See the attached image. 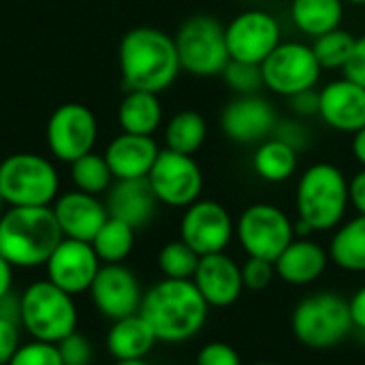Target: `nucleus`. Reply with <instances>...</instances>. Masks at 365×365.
Here are the masks:
<instances>
[{
  "instance_id": "1",
  "label": "nucleus",
  "mask_w": 365,
  "mask_h": 365,
  "mask_svg": "<svg viewBox=\"0 0 365 365\" xmlns=\"http://www.w3.org/2000/svg\"><path fill=\"white\" fill-rule=\"evenodd\" d=\"M118 62L126 90L160 94L171 88L182 73L175 38L152 26L133 28L122 36Z\"/></svg>"
},
{
  "instance_id": "2",
  "label": "nucleus",
  "mask_w": 365,
  "mask_h": 365,
  "mask_svg": "<svg viewBox=\"0 0 365 365\" xmlns=\"http://www.w3.org/2000/svg\"><path fill=\"white\" fill-rule=\"evenodd\" d=\"M139 314L148 321L158 342L182 344L205 327L210 306L192 280L163 278L143 293Z\"/></svg>"
},
{
  "instance_id": "3",
  "label": "nucleus",
  "mask_w": 365,
  "mask_h": 365,
  "mask_svg": "<svg viewBox=\"0 0 365 365\" xmlns=\"http://www.w3.org/2000/svg\"><path fill=\"white\" fill-rule=\"evenodd\" d=\"M64 240L49 207H9L0 216V255L19 269L45 265Z\"/></svg>"
},
{
  "instance_id": "4",
  "label": "nucleus",
  "mask_w": 365,
  "mask_h": 365,
  "mask_svg": "<svg viewBox=\"0 0 365 365\" xmlns=\"http://www.w3.org/2000/svg\"><path fill=\"white\" fill-rule=\"evenodd\" d=\"M349 205V180L340 167L314 163L299 175L295 190L297 220L308 225L312 233L338 229Z\"/></svg>"
},
{
  "instance_id": "5",
  "label": "nucleus",
  "mask_w": 365,
  "mask_h": 365,
  "mask_svg": "<svg viewBox=\"0 0 365 365\" xmlns=\"http://www.w3.org/2000/svg\"><path fill=\"white\" fill-rule=\"evenodd\" d=\"M353 329L349 299L331 291L304 297L291 314L295 340L312 351H327L342 344Z\"/></svg>"
},
{
  "instance_id": "6",
  "label": "nucleus",
  "mask_w": 365,
  "mask_h": 365,
  "mask_svg": "<svg viewBox=\"0 0 365 365\" xmlns=\"http://www.w3.org/2000/svg\"><path fill=\"white\" fill-rule=\"evenodd\" d=\"M21 327L32 340L58 344L77 331V306L73 295L49 280L32 282L21 295Z\"/></svg>"
},
{
  "instance_id": "7",
  "label": "nucleus",
  "mask_w": 365,
  "mask_h": 365,
  "mask_svg": "<svg viewBox=\"0 0 365 365\" xmlns=\"http://www.w3.org/2000/svg\"><path fill=\"white\" fill-rule=\"evenodd\" d=\"M173 38L180 66L188 75L218 77L231 60L225 26L210 13H195L184 19Z\"/></svg>"
},
{
  "instance_id": "8",
  "label": "nucleus",
  "mask_w": 365,
  "mask_h": 365,
  "mask_svg": "<svg viewBox=\"0 0 365 365\" xmlns=\"http://www.w3.org/2000/svg\"><path fill=\"white\" fill-rule=\"evenodd\" d=\"M58 188V171L45 156L19 152L0 163V195L9 207H49Z\"/></svg>"
},
{
  "instance_id": "9",
  "label": "nucleus",
  "mask_w": 365,
  "mask_h": 365,
  "mask_svg": "<svg viewBox=\"0 0 365 365\" xmlns=\"http://www.w3.org/2000/svg\"><path fill=\"white\" fill-rule=\"evenodd\" d=\"M235 237L248 257L276 263L295 240V222L274 203H252L235 220Z\"/></svg>"
},
{
  "instance_id": "10",
  "label": "nucleus",
  "mask_w": 365,
  "mask_h": 365,
  "mask_svg": "<svg viewBox=\"0 0 365 365\" xmlns=\"http://www.w3.org/2000/svg\"><path fill=\"white\" fill-rule=\"evenodd\" d=\"M263 86L278 96H293L312 90L321 79V64L312 45L302 41H282L261 64Z\"/></svg>"
},
{
  "instance_id": "11",
  "label": "nucleus",
  "mask_w": 365,
  "mask_h": 365,
  "mask_svg": "<svg viewBox=\"0 0 365 365\" xmlns=\"http://www.w3.org/2000/svg\"><path fill=\"white\" fill-rule=\"evenodd\" d=\"M148 182L158 199V203L169 207H188L201 199L203 192V171L195 156L180 154L173 150H160Z\"/></svg>"
},
{
  "instance_id": "12",
  "label": "nucleus",
  "mask_w": 365,
  "mask_h": 365,
  "mask_svg": "<svg viewBox=\"0 0 365 365\" xmlns=\"http://www.w3.org/2000/svg\"><path fill=\"white\" fill-rule=\"evenodd\" d=\"M225 32L231 60L248 64H263L265 58L282 43L280 21L263 9L237 13L225 26Z\"/></svg>"
},
{
  "instance_id": "13",
  "label": "nucleus",
  "mask_w": 365,
  "mask_h": 365,
  "mask_svg": "<svg viewBox=\"0 0 365 365\" xmlns=\"http://www.w3.org/2000/svg\"><path fill=\"white\" fill-rule=\"evenodd\" d=\"M235 237V220L229 210L212 199H199L186 207L180 222V240L199 257L227 252Z\"/></svg>"
},
{
  "instance_id": "14",
  "label": "nucleus",
  "mask_w": 365,
  "mask_h": 365,
  "mask_svg": "<svg viewBox=\"0 0 365 365\" xmlns=\"http://www.w3.org/2000/svg\"><path fill=\"white\" fill-rule=\"evenodd\" d=\"M98 137L94 113L81 103L60 105L47 122L49 152L64 163H73L92 152Z\"/></svg>"
},
{
  "instance_id": "15",
  "label": "nucleus",
  "mask_w": 365,
  "mask_h": 365,
  "mask_svg": "<svg viewBox=\"0 0 365 365\" xmlns=\"http://www.w3.org/2000/svg\"><path fill=\"white\" fill-rule=\"evenodd\" d=\"M88 293L94 308L111 323L137 314L143 302V291L137 276L122 263L101 265Z\"/></svg>"
},
{
  "instance_id": "16",
  "label": "nucleus",
  "mask_w": 365,
  "mask_h": 365,
  "mask_svg": "<svg viewBox=\"0 0 365 365\" xmlns=\"http://www.w3.org/2000/svg\"><path fill=\"white\" fill-rule=\"evenodd\" d=\"M276 124L278 113L274 105L259 94H242L220 113V128L225 137L240 145H252L269 139Z\"/></svg>"
},
{
  "instance_id": "17",
  "label": "nucleus",
  "mask_w": 365,
  "mask_h": 365,
  "mask_svg": "<svg viewBox=\"0 0 365 365\" xmlns=\"http://www.w3.org/2000/svg\"><path fill=\"white\" fill-rule=\"evenodd\" d=\"M47 280L66 291L68 295L88 293L98 269L101 259L96 257L90 242L64 237L45 263Z\"/></svg>"
},
{
  "instance_id": "18",
  "label": "nucleus",
  "mask_w": 365,
  "mask_h": 365,
  "mask_svg": "<svg viewBox=\"0 0 365 365\" xmlns=\"http://www.w3.org/2000/svg\"><path fill=\"white\" fill-rule=\"evenodd\" d=\"M319 118L338 133L355 135L365 126V88L342 77L319 90Z\"/></svg>"
},
{
  "instance_id": "19",
  "label": "nucleus",
  "mask_w": 365,
  "mask_h": 365,
  "mask_svg": "<svg viewBox=\"0 0 365 365\" xmlns=\"http://www.w3.org/2000/svg\"><path fill=\"white\" fill-rule=\"evenodd\" d=\"M192 282L210 308H229L244 293L242 265L227 252L201 257Z\"/></svg>"
},
{
  "instance_id": "20",
  "label": "nucleus",
  "mask_w": 365,
  "mask_h": 365,
  "mask_svg": "<svg viewBox=\"0 0 365 365\" xmlns=\"http://www.w3.org/2000/svg\"><path fill=\"white\" fill-rule=\"evenodd\" d=\"M51 210L62 235L79 242H92L109 218L105 203L98 197L81 190H71L58 197Z\"/></svg>"
},
{
  "instance_id": "21",
  "label": "nucleus",
  "mask_w": 365,
  "mask_h": 365,
  "mask_svg": "<svg viewBox=\"0 0 365 365\" xmlns=\"http://www.w3.org/2000/svg\"><path fill=\"white\" fill-rule=\"evenodd\" d=\"M160 154L154 137L120 133L105 150V160L113 180H141L148 178Z\"/></svg>"
},
{
  "instance_id": "22",
  "label": "nucleus",
  "mask_w": 365,
  "mask_h": 365,
  "mask_svg": "<svg viewBox=\"0 0 365 365\" xmlns=\"http://www.w3.org/2000/svg\"><path fill=\"white\" fill-rule=\"evenodd\" d=\"M105 207L111 218L124 220L133 229H141L154 218L158 199H156L148 178L115 180L111 184V188L107 190Z\"/></svg>"
},
{
  "instance_id": "23",
  "label": "nucleus",
  "mask_w": 365,
  "mask_h": 365,
  "mask_svg": "<svg viewBox=\"0 0 365 365\" xmlns=\"http://www.w3.org/2000/svg\"><path fill=\"white\" fill-rule=\"evenodd\" d=\"M274 265L276 276L282 282L291 287H306L325 274L329 265V252L310 237H295Z\"/></svg>"
},
{
  "instance_id": "24",
  "label": "nucleus",
  "mask_w": 365,
  "mask_h": 365,
  "mask_svg": "<svg viewBox=\"0 0 365 365\" xmlns=\"http://www.w3.org/2000/svg\"><path fill=\"white\" fill-rule=\"evenodd\" d=\"M156 342L152 327L139 312L113 321L107 334V351L115 361L145 359Z\"/></svg>"
},
{
  "instance_id": "25",
  "label": "nucleus",
  "mask_w": 365,
  "mask_h": 365,
  "mask_svg": "<svg viewBox=\"0 0 365 365\" xmlns=\"http://www.w3.org/2000/svg\"><path fill=\"white\" fill-rule=\"evenodd\" d=\"M118 122L122 133L152 137L163 124V105L158 94L128 90L118 107Z\"/></svg>"
},
{
  "instance_id": "26",
  "label": "nucleus",
  "mask_w": 365,
  "mask_h": 365,
  "mask_svg": "<svg viewBox=\"0 0 365 365\" xmlns=\"http://www.w3.org/2000/svg\"><path fill=\"white\" fill-rule=\"evenodd\" d=\"M297 165H299V152L278 137H269L261 141L252 156L255 173L269 184H280L291 180L297 171Z\"/></svg>"
},
{
  "instance_id": "27",
  "label": "nucleus",
  "mask_w": 365,
  "mask_h": 365,
  "mask_svg": "<svg viewBox=\"0 0 365 365\" xmlns=\"http://www.w3.org/2000/svg\"><path fill=\"white\" fill-rule=\"evenodd\" d=\"M344 4V0H293L291 19L302 34L317 38L340 28Z\"/></svg>"
},
{
  "instance_id": "28",
  "label": "nucleus",
  "mask_w": 365,
  "mask_h": 365,
  "mask_svg": "<svg viewBox=\"0 0 365 365\" xmlns=\"http://www.w3.org/2000/svg\"><path fill=\"white\" fill-rule=\"evenodd\" d=\"M329 259L336 267L351 274H365V216L342 222L329 244Z\"/></svg>"
},
{
  "instance_id": "29",
  "label": "nucleus",
  "mask_w": 365,
  "mask_h": 365,
  "mask_svg": "<svg viewBox=\"0 0 365 365\" xmlns=\"http://www.w3.org/2000/svg\"><path fill=\"white\" fill-rule=\"evenodd\" d=\"M207 139V122L199 111L184 109L171 115L165 126V145L167 150L180 154H195Z\"/></svg>"
},
{
  "instance_id": "30",
  "label": "nucleus",
  "mask_w": 365,
  "mask_h": 365,
  "mask_svg": "<svg viewBox=\"0 0 365 365\" xmlns=\"http://www.w3.org/2000/svg\"><path fill=\"white\" fill-rule=\"evenodd\" d=\"M135 231L130 225H126L124 220L118 218H107V222L101 227V231L94 235V240L90 242L96 257L101 259L103 265L109 263H124L133 248H135Z\"/></svg>"
},
{
  "instance_id": "31",
  "label": "nucleus",
  "mask_w": 365,
  "mask_h": 365,
  "mask_svg": "<svg viewBox=\"0 0 365 365\" xmlns=\"http://www.w3.org/2000/svg\"><path fill=\"white\" fill-rule=\"evenodd\" d=\"M355 43L357 36H353L351 30L336 28L312 38V51L323 71H344L349 58L353 56Z\"/></svg>"
},
{
  "instance_id": "32",
  "label": "nucleus",
  "mask_w": 365,
  "mask_h": 365,
  "mask_svg": "<svg viewBox=\"0 0 365 365\" xmlns=\"http://www.w3.org/2000/svg\"><path fill=\"white\" fill-rule=\"evenodd\" d=\"M71 178H73L75 190H81L94 197L107 192L111 184L115 182L105 156L94 154V152L71 163Z\"/></svg>"
},
{
  "instance_id": "33",
  "label": "nucleus",
  "mask_w": 365,
  "mask_h": 365,
  "mask_svg": "<svg viewBox=\"0 0 365 365\" xmlns=\"http://www.w3.org/2000/svg\"><path fill=\"white\" fill-rule=\"evenodd\" d=\"M201 257L182 240L169 242L158 252V269L171 280H192Z\"/></svg>"
},
{
  "instance_id": "34",
  "label": "nucleus",
  "mask_w": 365,
  "mask_h": 365,
  "mask_svg": "<svg viewBox=\"0 0 365 365\" xmlns=\"http://www.w3.org/2000/svg\"><path fill=\"white\" fill-rule=\"evenodd\" d=\"M227 86L237 94H257L263 88V73H261V64H248V62H237V60H229L227 68L220 75Z\"/></svg>"
},
{
  "instance_id": "35",
  "label": "nucleus",
  "mask_w": 365,
  "mask_h": 365,
  "mask_svg": "<svg viewBox=\"0 0 365 365\" xmlns=\"http://www.w3.org/2000/svg\"><path fill=\"white\" fill-rule=\"evenodd\" d=\"M9 365H64L58 344L51 342H41V340H32L28 344H21L17 349V353L13 355V359Z\"/></svg>"
},
{
  "instance_id": "36",
  "label": "nucleus",
  "mask_w": 365,
  "mask_h": 365,
  "mask_svg": "<svg viewBox=\"0 0 365 365\" xmlns=\"http://www.w3.org/2000/svg\"><path fill=\"white\" fill-rule=\"evenodd\" d=\"M274 278H276V265L272 261L248 257L242 263V280H244V289L248 291H255V293L265 291L269 289Z\"/></svg>"
},
{
  "instance_id": "37",
  "label": "nucleus",
  "mask_w": 365,
  "mask_h": 365,
  "mask_svg": "<svg viewBox=\"0 0 365 365\" xmlns=\"http://www.w3.org/2000/svg\"><path fill=\"white\" fill-rule=\"evenodd\" d=\"M58 351L64 365H90L92 364V344L79 331H73L62 342H58Z\"/></svg>"
},
{
  "instance_id": "38",
  "label": "nucleus",
  "mask_w": 365,
  "mask_h": 365,
  "mask_svg": "<svg viewBox=\"0 0 365 365\" xmlns=\"http://www.w3.org/2000/svg\"><path fill=\"white\" fill-rule=\"evenodd\" d=\"M197 365H242V357L227 342H210L197 353Z\"/></svg>"
},
{
  "instance_id": "39",
  "label": "nucleus",
  "mask_w": 365,
  "mask_h": 365,
  "mask_svg": "<svg viewBox=\"0 0 365 365\" xmlns=\"http://www.w3.org/2000/svg\"><path fill=\"white\" fill-rule=\"evenodd\" d=\"M19 323L0 319V365H9L17 349L21 346V336H19Z\"/></svg>"
},
{
  "instance_id": "40",
  "label": "nucleus",
  "mask_w": 365,
  "mask_h": 365,
  "mask_svg": "<svg viewBox=\"0 0 365 365\" xmlns=\"http://www.w3.org/2000/svg\"><path fill=\"white\" fill-rule=\"evenodd\" d=\"M272 137H278V139L287 141V143L293 145L297 152L308 143V133H306L304 124H302L297 118H289V120H282V122L278 120L276 130H274Z\"/></svg>"
},
{
  "instance_id": "41",
  "label": "nucleus",
  "mask_w": 365,
  "mask_h": 365,
  "mask_svg": "<svg viewBox=\"0 0 365 365\" xmlns=\"http://www.w3.org/2000/svg\"><path fill=\"white\" fill-rule=\"evenodd\" d=\"M289 109L295 118H312L319 115V90H304L287 98Z\"/></svg>"
},
{
  "instance_id": "42",
  "label": "nucleus",
  "mask_w": 365,
  "mask_h": 365,
  "mask_svg": "<svg viewBox=\"0 0 365 365\" xmlns=\"http://www.w3.org/2000/svg\"><path fill=\"white\" fill-rule=\"evenodd\" d=\"M342 73H344L346 79H351V81H355L361 88H365V34L357 38L353 56L349 58V62H346Z\"/></svg>"
},
{
  "instance_id": "43",
  "label": "nucleus",
  "mask_w": 365,
  "mask_h": 365,
  "mask_svg": "<svg viewBox=\"0 0 365 365\" xmlns=\"http://www.w3.org/2000/svg\"><path fill=\"white\" fill-rule=\"evenodd\" d=\"M349 201L359 216H365V169L357 171L349 182Z\"/></svg>"
},
{
  "instance_id": "44",
  "label": "nucleus",
  "mask_w": 365,
  "mask_h": 365,
  "mask_svg": "<svg viewBox=\"0 0 365 365\" xmlns=\"http://www.w3.org/2000/svg\"><path fill=\"white\" fill-rule=\"evenodd\" d=\"M349 310H351L353 327L365 334V287H361V289L349 299Z\"/></svg>"
},
{
  "instance_id": "45",
  "label": "nucleus",
  "mask_w": 365,
  "mask_h": 365,
  "mask_svg": "<svg viewBox=\"0 0 365 365\" xmlns=\"http://www.w3.org/2000/svg\"><path fill=\"white\" fill-rule=\"evenodd\" d=\"M19 317H21V299H19V295H15V293L11 291L9 295H4V297L0 299V319L19 323ZM19 325H21V323H19Z\"/></svg>"
},
{
  "instance_id": "46",
  "label": "nucleus",
  "mask_w": 365,
  "mask_h": 365,
  "mask_svg": "<svg viewBox=\"0 0 365 365\" xmlns=\"http://www.w3.org/2000/svg\"><path fill=\"white\" fill-rule=\"evenodd\" d=\"M13 269L15 267L0 255V299L11 293V287H13Z\"/></svg>"
},
{
  "instance_id": "47",
  "label": "nucleus",
  "mask_w": 365,
  "mask_h": 365,
  "mask_svg": "<svg viewBox=\"0 0 365 365\" xmlns=\"http://www.w3.org/2000/svg\"><path fill=\"white\" fill-rule=\"evenodd\" d=\"M351 150H353V156L355 160L365 169V126L361 130H357L353 135V141H351Z\"/></svg>"
},
{
  "instance_id": "48",
  "label": "nucleus",
  "mask_w": 365,
  "mask_h": 365,
  "mask_svg": "<svg viewBox=\"0 0 365 365\" xmlns=\"http://www.w3.org/2000/svg\"><path fill=\"white\" fill-rule=\"evenodd\" d=\"M113 365H150L145 359H120Z\"/></svg>"
},
{
  "instance_id": "49",
  "label": "nucleus",
  "mask_w": 365,
  "mask_h": 365,
  "mask_svg": "<svg viewBox=\"0 0 365 365\" xmlns=\"http://www.w3.org/2000/svg\"><path fill=\"white\" fill-rule=\"evenodd\" d=\"M344 2H349V4H357V6H364L365 0H344Z\"/></svg>"
},
{
  "instance_id": "50",
  "label": "nucleus",
  "mask_w": 365,
  "mask_h": 365,
  "mask_svg": "<svg viewBox=\"0 0 365 365\" xmlns=\"http://www.w3.org/2000/svg\"><path fill=\"white\" fill-rule=\"evenodd\" d=\"M6 203H4V199H2V195H0V216H2V207H4Z\"/></svg>"
},
{
  "instance_id": "51",
  "label": "nucleus",
  "mask_w": 365,
  "mask_h": 365,
  "mask_svg": "<svg viewBox=\"0 0 365 365\" xmlns=\"http://www.w3.org/2000/svg\"><path fill=\"white\" fill-rule=\"evenodd\" d=\"M250 365H280V364H267V361H261V364H250Z\"/></svg>"
}]
</instances>
